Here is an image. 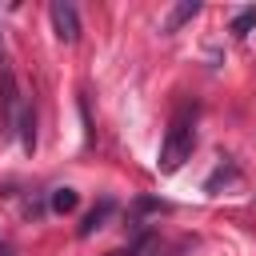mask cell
<instances>
[{"label":"cell","mask_w":256,"mask_h":256,"mask_svg":"<svg viewBox=\"0 0 256 256\" xmlns=\"http://www.w3.org/2000/svg\"><path fill=\"white\" fill-rule=\"evenodd\" d=\"M196 16H200V4H196V0H184V4H176V8L164 16L160 28H164V36H172V32H180V28H184L188 20H196Z\"/></svg>","instance_id":"5b68a950"},{"label":"cell","mask_w":256,"mask_h":256,"mask_svg":"<svg viewBox=\"0 0 256 256\" xmlns=\"http://www.w3.org/2000/svg\"><path fill=\"white\" fill-rule=\"evenodd\" d=\"M252 28H256V8H240V12L232 16V24H228L232 36H248Z\"/></svg>","instance_id":"ba28073f"},{"label":"cell","mask_w":256,"mask_h":256,"mask_svg":"<svg viewBox=\"0 0 256 256\" xmlns=\"http://www.w3.org/2000/svg\"><path fill=\"white\" fill-rule=\"evenodd\" d=\"M48 16H52V32H56L60 44H76L80 40V16H76V8L68 0H52Z\"/></svg>","instance_id":"3957f363"},{"label":"cell","mask_w":256,"mask_h":256,"mask_svg":"<svg viewBox=\"0 0 256 256\" xmlns=\"http://www.w3.org/2000/svg\"><path fill=\"white\" fill-rule=\"evenodd\" d=\"M0 256H12V248H8V244H0Z\"/></svg>","instance_id":"9c48e42d"},{"label":"cell","mask_w":256,"mask_h":256,"mask_svg":"<svg viewBox=\"0 0 256 256\" xmlns=\"http://www.w3.org/2000/svg\"><path fill=\"white\" fill-rule=\"evenodd\" d=\"M24 100H20V88H16V76L8 64H0V116H4V132H16V116H20Z\"/></svg>","instance_id":"7a4b0ae2"},{"label":"cell","mask_w":256,"mask_h":256,"mask_svg":"<svg viewBox=\"0 0 256 256\" xmlns=\"http://www.w3.org/2000/svg\"><path fill=\"white\" fill-rule=\"evenodd\" d=\"M112 212H116V200H108V196H104V200H100V204H96V208H92V212H88V216L80 220L76 236H80V240H88V236H92L96 228H104V220H108Z\"/></svg>","instance_id":"277c9868"},{"label":"cell","mask_w":256,"mask_h":256,"mask_svg":"<svg viewBox=\"0 0 256 256\" xmlns=\"http://www.w3.org/2000/svg\"><path fill=\"white\" fill-rule=\"evenodd\" d=\"M16 132H20L24 152L32 156V148H36V112H32V104H24V108H20V116H16Z\"/></svg>","instance_id":"8992f818"},{"label":"cell","mask_w":256,"mask_h":256,"mask_svg":"<svg viewBox=\"0 0 256 256\" xmlns=\"http://www.w3.org/2000/svg\"><path fill=\"white\" fill-rule=\"evenodd\" d=\"M192 148H196V112L184 104V108H176V116H172V124H168V132H164L156 168H160L164 176H172V172L192 156Z\"/></svg>","instance_id":"6da1fadb"},{"label":"cell","mask_w":256,"mask_h":256,"mask_svg":"<svg viewBox=\"0 0 256 256\" xmlns=\"http://www.w3.org/2000/svg\"><path fill=\"white\" fill-rule=\"evenodd\" d=\"M76 204H80L76 188H52V192H48V208H52V212H60V216H68Z\"/></svg>","instance_id":"52a82bcc"}]
</instances>
